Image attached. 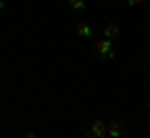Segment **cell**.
Wrapping results in <instances>:
<instances>
[{"mask_svg": "<svg viewBox=\"0 0 150 138\" xmlns=\"http://www.w3.org/2000/svg\"><path fill=\"white\" fill-rule=\"evenodd\" d=\"M95 53L100 55V58H105V60L115 58V48H112V40H108V38H103V40H95Z\"/></svg>", "mask_w": 150, "mask_h": 138, "instance_id": "obj_1", "label": "cell"}, {"mask_svg": "<svg viewBox=\"0 0 150 138\" xmlns=\"http://www.w3.org/2000/svg\"><path fill=\"white\" fill-rule=\"evenodd\" d=\"M105 136H110V138H123L125 136V126L120 121H108L105 123Z\"/></svg>", "mask_w": 150, "mask_h": 138, "instance_id": "obj_2", "label": "cell"}, {"mask_svg": "<svg viewBox=\"0 0 150 138\" xmlns=\"http://www.w3.org/2000/svg\"><path fill=\"white\" fill-rule=\"evenodd\" d=\"M75 35H78V38H90L93 35V25L85 23V20H78V23H75Z\"/></svg>", "mask_w": 150, "mask_h": 138, "instance_id": "obj_3", "label": "cell"}, {"mask_svg": "<svg viewBox=\"0 0 150 138\" xmlns=\"http://www.w3.org/2000/svg\"><path fill=\"white\" fill-rule=\"evenodd\" d=\"M88 136H93V138H103V136H105V121H93L90 128H88Z\"/></svg>", "mask_w": 150, "mask_h": 138, "instance_id": "obj_4", "label": "cell"}, {"mask_svg": "<svg viewBox=\"0 0 150 138\" xmlns=\"http://www.w3.org/2000/svg\"><path fill=\"white\" fill-rule=\"evenodd\" d=\"M118 35H120V25H118V23H108V25H105V33H103V38L115 40Z\"/></svg>", "mask_w": 150, "mask_h": 138, "instance_id": "obj_5", "label": "cell"}, {"mask_svg": "<svg viewBox=\"0 0 150 138\" xmlns=\"http://www.w3.org/2000/svg\"><path fill=\"white\" fill-rule=\"evenodd\" d=\"M68 5L73 13H83L85 10V0H68Z\"/></svg>", "mask_w": 150, "mask_h": 138, "instance_id": "obj_6", "label": "cell"}, {"mask_svg": "<svg viewBox=\"0 0 150 138\" xmlns=\"http://www.w3.org/2000/svg\"><path fill=\"white\" fill-rule=\"evenodd\" d=\"M125 3H128L130 8H135V5H140V3H143V0H125Z\"/></svg>", "mask_w": 150, "mask_h": 138, "instance_id": "obj_7", "label": "cell"}, {"mask_svg": "<svg viewBox=\"0 0 150 138\" xmlns=\"http://www.w3.org/2000/svg\"><path fill=\"white\" fill-rule=\"evenodd\" d=\"M145 108H148V111H150V96H148V101H145Z\"/></svg>", "mask_w": 150, "mask_h": 138, "instance_id": "obj_8", "label": "cell"}, {"mask_svg": "<svg viewBox=\"0 0 150 138\" xmlns=\"http://www.w3.org/2000/svg\"><path fill=\"white\" fill-rule=\"evenodd\" d=\"M0 8H5V0H0Z\"/></svg>", "mask_w": 150, "mask_h": 138, "instance_id": "obj_9", "label": "cell"}, {"mask_svg": "<svg viewBox=\"0 0 150 138\" xmlns=\"http://www.w3.org/2000/svg\"><path fill=\"white\" fill-rule=\"evenodd\" d=\"M103 138H110V136H103Z\"/></svg>", "mask_w": 150, "mask_h": 138, "instance_id": "obj_10", "label": "cell"}]
</instances>
